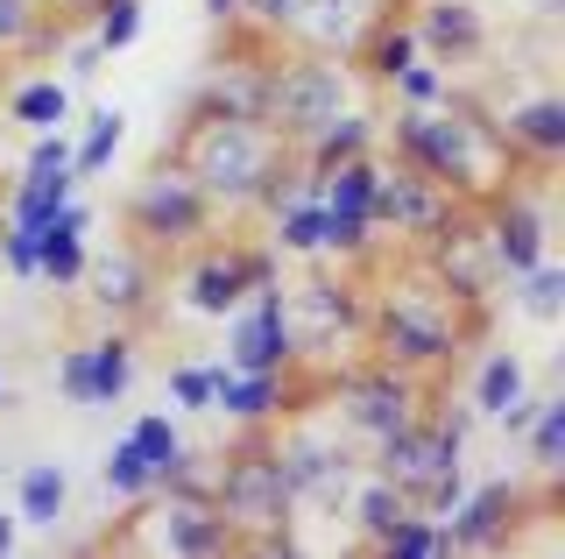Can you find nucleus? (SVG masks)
Masks as SVG:
<instances>
[{"label":"nucleus","instance_id":"obj_1","mask_svg":"<svg viewBox=\"0 0 565 559\" xmlns=\"http://www.w3.org/2000/svg\"><path fill=\"white\" fill-rule=\"evenodd\" d=\"M367 291V355L424 382L431 397H446L467 355L488 340V305H459L417 255H382L375 270H361Z\"/></svg>","mask_w":565,"mask_h":559},{"label":"nucleus","instance_id":"obj_2","mask_svg":"<svg viewBox=\"0 0 565 559\" xmlns=\"http://www.w3.org/2000/svg\"><path fill=\"white\" fill-rule=\"evenodd\" d=\"M375 143L396 156V164L424 170L431 184H446L459 205H488L502 184H516V156L494 135V107L481 93H452L438 107H396L375 120Z\"/></svg>","mask_w":565,"mask_h":559},{"label":"nucleus","instance_id":"obj_3","mask_svg":"<svg viewBox=\"0 0 565 559\" xmlns=\"http://www.w3.org/2000/svg\"><path fill=\"white\" fill-rule=\"evenodd\" d=\"M156 156H170L177 170H191L199 191L220 205L226 220H247L255 199H262V184L297 164V149L282 143L262 114L220 107V99H205V93H191V107L170 120V135H163Z\"/></svg>","mask_w":565,"mask_h":559},{"label":"nucleus","instance_id":"obj_4","mask_svg":"<svg viewBox=\"0 0 565 559\" xmlns=\"http://www.w3.org/2000/svg\"><path fill=\"white\" fill-rule=\"evenodd\" d=\"M212 510L234 524V552H297V503L269 425H234V440L212 453Z\"/></svg>","mask_w":565,"mask_h":559},{"label":"nucleus","instance_id":"obj_5","mask_svg":"<svg viewBox=\"0 0 565 559\" xmlns=\"http://www.w3.org/2000/svg\"><path fill=\"white\" fill-rule=\"evenodd\" d=\"M282 319H290L297 369L340 376L347 361L367 355V291H361V270H340V262L318 255L305 276L282 284Z\"/></svg>","mask_w":565,"mask_h":559},{"label":"nucleus","instance_id":"obj_6","mask_svg":"<svg viewBox=\"0 0 565 559\" xmlns=\"http://www.w3.org/2000/svg\"><path fill=\"white\" fill-rule=\"evenodd\" d=\"M226 213L199 191L191 170H177L170 156H149V170L128 184V199H120V241H135L141 255H156L170 270L177 255H191L205 234H220Z\"/></svg>","mask_w":565,"mask_h":559},{"label":"nucleus","instance_id":"obj_7","mask_svg":"<svg viewBox=\"0 0 565 559\" xmlns=\"http://www.w3.org/2000/svg\"><path fill=\"white\" fill-rule=\"evenodd\" d=\"M353 107V64L340 57H318V50H276V64L262 72V99L255 114L269 120L290 149H305L318 128H326L332 114Z\"/></svg>","mask_w":565,"mask_h":559},{"label":"nucleus","instance_id":"obj_8","mask_svg":"<svg viewBox=\"0 0 565 559\" xmlns=\"http://www.w3.org/2000/svg\"><path fill=\"white\" fill-rule=\"evenodd\" d=\"M276 440V467L290 482V503L297 510H347L353 482H361V453L340 425H326V404L318 411H297V418H276L269 425Z\"/></svg>","mask_w":565,"mask_h":559},{"label":"nucleus","instance_id":"obj_9","mask_svg":"<svg viewBox=\"0 0 565 559\" xmlns=\"http://www.w3.org/2000/svg\"><path fill=\"white\" fill-rule=\"evenodd\" d=\"M170 276H177V305H184V312H199V319H226L247 291L276 284L282 255L269 249V241H255V234H226V226H220V234H205L191 255H177Z\"/></svg>","mask_w":565,"mask_h":559},{"label":"nucleus","instance_id":"obj_10","mask_svg":"<svg viewBox=\"0 0 565 559\" xmlns=\"http://www.w3.org/2000/svg\"><path fill=\"white\" fill-rule=\"evenodd\" d=\"M99 552H191V559H220L234 552V524L212 510V496H170V488H149V496L128 503V524H114L106 538H93Z\"/></svg>","mask_w":565,"mask_h":559},{"label":"nucleus","instance_id":"obj_11","mask_svg":"<svg viewBox=\"0 0 565 559\" xmlns=\"http://www.w3.org/2000/svg\"><path fill=\"white\" fill-rule=\"evenodd\" d=\"M424 404H431V390H424V382H411L403 369H388V361H375V355L347 361V369L326 382V411H332V425H340L353 446L388 440V432L411 425Z\"/></svg>","mask_w":565,"mask_h":559},{"label":"nucleus","instance_id":"obj_12","mask_svg":"<svg viewBox=\"0 0 565 559\" xmlns=\"http://www.w3.org/2000/svg\"><path fill=\"white\" fill-rule=\"evenodd\" d=\"M565 496H558V467H544V488L530 482H481L459 496V510L446 517V538L452 552H509L523 538L530 517H558Z\"/></svg>","mask_w":565,"mask_h":559},{"label":"nucleus","instance_id":"obj_13","mask_svg":"<svg viewBox=\"0 0 565 559\" xmlns=\"http://www.w3.org/2000/svg\"><path fill=\"white\" fill-rule=\"evenodd\" d=\"M459 213V199L446 184H431L424 170L396 164V156L382 149V170H375V199H367V220H375V234L388 241V255H417L424 241L438 234Z\"/></svg>","mask_w":565,"mask_h":559},{"label":"nucleus","instance_id":"obj_14","mask_svg":"<svg viewBox=\"0 0 565 559\" xmlns=\"http://www.w3.org/2000/svg\"><path fill=\"white\" fill-rule=\"evenodd\" d=\"M78 291L106 326H149L156 305H163V291H170V270L156 255H141L135 241H114L106 255H85Z\"/></svg>","mask_w":565,"mask_h":559},{"label":"nucleus","instance_id":"obj_15","mask_svg":"<svg viewBox=\"0 0 565 559\" xmlns=\"http://www.w3.org/2000/svg\"><path fill=\"white\" fill-rule=\"evenodd\" d=\"M481 213V234H488V255H494V276H523L530 262L552 255V220H544V199H537V178H516L502 184L488 205H473Z\"/></svg>","mask_w":565,"mask_h":559},{"label":"nucleus","instance_id":"obj_16","mask_svg":"<svg viewBox=\"0 0 565 559\" xmlns=\"http://www.w3.org/2000/svg\"><path fill=\"white\" fill-rule=\"evenodd\" d=\"M417 262L452 291L459 305H488V312H494L502 276H494V255H488V234H481V213H473V205H459V213L417 249Z\"/></svg>","mask_w":565,"mask_h":559},{"label":"nucleus","instance_id":"obj_17","mask_svg":"<svg viewBox=\"0 0 565 559\" xmlns=\"http://www.w3.org/2000/svg\"><path fill=\"white\" fill-rule=\"evenodd\" d=\"M488 107H494V99H488ZM494 135H502V149L516 156L523 178L544 184V178L565 164V99L552 93V85H537V93L494 107Z\"/></svg>","mask_w":565,"mask_h":559},{"label":"nucleus","instance_id":"obj_18","mask_svg":"<svg viewBox=\"0 0 565 559\" xmlns=\"http://www.w3.org/2000/svg\"><path fill=\"white\" fill-rule=\"evenodd\" d=\"M297 347H290V319H282V276L226 312V369H290Z\"/></svg>","mask_w":565,"mask_h":559},{"label":"nucleus","instance_id":"obj_19","mask_svg":"<svg viewBox=\"0 0 565 559\" xmlns=\"http://www.w3.org/2000/svg\"><path fill=\"white\" fill-rule=\"evenodd\" d=\"M411 29H417V50L431 64H488L494 50V29H488V8L481 0H411Z\"/></svg>","mask_w":565,"mask_h":559},{"label":"nucleus","instance_id":"obj_20","mask_svg":"<svg viewBox=\"0 0 565 559\" xmlns=\"http://www.w3.org/2000/svg\"><path fill=\"white\" fill-rule=\"evenodd\" d=\"M71 29H85L78 8H50V0H0V78L22 64H50Z\"/></svg>","mask_w":565,"mask_h":559},{"label":"nucleus","instance_id":"obj_21","mask_svg":"<svg viewBox=\"0 0 565 559\" xmlns=\"http://www.w3.org/2000/svg\"><path fill=\"white\" fill-rule=\"evenodd\" d=\"M382 8H388V0H305L297 22H290V43L297 50H318V57L353 64V50H361V36L375 29Z\"/></svg>","mask_w":565,"mask_h":559},{"label":"nucleus","instance_id":"obj_22","mask_svg":"<svg viewBox=\"0 0 565 559\" xmlns=\"http://www.w3.org/2000/svg\"><path fill=\"white\" fill-rule=\"evenodd\" d=\"M212 411H226V425H276L290 418V369H226L220 361V390H212Z\"/></svg>","mask_w":565,"mask_h":559},{"label":"nucleus","instance_id":"obj_23","mask_svg":"<svg viewBox=\"0 0 565 559\" xmlns=\"http://www.w3.org/2000/svg\"><path fill=\"white\" fill-rule=\"evenodd\" d=\"M467 411L473 418H494L502 404H516V397L530 390V361L516 355V347H481V355H467Z\"/></svg>","mask_w":565,"mask_h":559},{"label":"nucleus","instance_id":"obj_24","mask_svg":"<svg viewBox=\"0 0 565 559\" xmlns=\"http://www.w3.org/2000/svg\"><path fill=\"white\" fill-rule=\"evenodd\" d=\"M0 114L14 128L43 135V128H71V85L57 72H29V78H8L0 85Z\"/></svg>","mask_w":565,"mask_h":559},{"label":"nucleus","instance_id":"obj_25","mask_svg":"<svg viewBox=\"0 0 565 559\" xmlns=\"http://www.w3.org/2000/svg\"><path fill=\"white\" fill-rule=\"evenodd\" d=\"M85 347H93V397H85V411L120 404V397L135 390V361H141L135 326H106V334H99V340H85Z\"/></svg>","mask_w":565,"mask_h":559},{"label":"nucleus","instance_id":"obj_26","mask_svg":"<svg viewBox=\"0 0 565 559\" xmlns=\"http://www.w3.org/2000/svg\"><path fill=\"white\" fill-rule=\"evenodd\" d=\"M71 510V475L64 461H29L22 475H14V517L29 524V531H57Z\"/></svg>","mask_w":565,"mask_h":559},{"label":"nucleus","instance_id":"obj_27","mask_svg":"<svg viewBox=\"0 0 565 559\" xmlns=\"http://www.w3.org/2000/svg\"><path fill=\"white\" fill-rule=\"evenodd\" d=\"M347 517H353V531H361V552H382V538L411 517V503H403L396 482H382L375 467H361V482H353V496H347Z\"/></svg>","mask_w":565,"mask_h":559},{"label":"nucleus","instance_id":"obj_28","mask_svg":"<svg viewBox=\"0 0 565 559\" xmlns=\"http://www.w3.org/2000/svg\"><path fill=\"white\" fill-rule=\"evenodd\" d=\"M262 241H269L282 262H318V255H326V205H318L311 191L290 199L276 220H262Z\"/></svg>","mask_w":565,"mask_h":559},{"label":"nucleus","instance_id":"obj_29","mask_svg":"<svg viewBox=\"0 0 565 559\" xmlns=\"http://www.w3.org/2000/svg\"><path fill=\"white\" fill-rule=\"evenodd\" d=\"M375 120L382 114H361V107H347V114H332L326 128L311 135L305 149V170H332V164H347V156H361V149H375Z\"/></svg>","mask_w":565,"mask_h":559},{"label":"nucleus","instance_id":"obj_30","mask_svg":"<svg viewBox=\"0 0 565 559\" xmlns=\"http://www.w3.org/2000/svg\"><path fill=\"white\" fill-rule=\"evenodd\" d=\"M71 191H78L71 170H22V178L8 184V226H29V234H35V226L71 199Z\"/></svg>","mask_w":565,"mask_h":559},{"label":"nucleus","instance_id":"obj_31","mask_svg":"<svg viewBox=\"0 0 565 559\" xmlns=\"http://www.w3.org/2000/svg\"><path fill=\"white\" fill-rule=\"evenodd\" d=\"M509 291H516V312L530 326H558L565 319V262H530L523 276H509Z\"/></svg>","mask_w":565,"mask_h":559},{"label":"nucleus","instance_id":"obj_32","mask_svg":"<svg viewBox=\"0 0 565 559\" xmlns=\"http://www.w3.org/2000/svg\"><path fill=\"white\" fill-rule=\"evenodd\" d=\"M120 143H128V114H120V107H99L93 120H85V135H78V143H71V178H99V170L106 164H114V149Z\"/></svg>","mask_w":565,"mask_h":559},{"label":"nucleus","instance_id":"obj_33","mask_svg":"<svg viewBox=\"0 0 565 559\" xmlns=\"http://www.w3.org/2000/svg\"><path fill=\"white\" fill-rule=\"evenodd\" d=\"M85 234H64V226H43L35 234V276H43L50 291H78V276H85Z\"/></svg>","mask_w":565,"mask_h":559},{"label":"nucleus","instance_id":"obj_34","mask_svg":"<svg viewBox=\"0 0 565 559\" xmlns=\"http://www.w3.org/2000/svg\"><path fill=\"white\" fill-rule=\"evenodd\" d=\"M523 446H530V467H565V390H537V411L523 425Z\"/></svg>","mask_w":565,"mask_h":559},{"label":"nucleus","instance_id":"obj_35","mask_svg":"<svg viewBox=\"0 0 565 559\" xmlns=\"http://www.w3.org/2000/svg\"><path fill=\"white\" fill-rule=\"evenodd\" d=\"M85 36H93L106 57H120L135 36H141V0H85Z\"/></svg>","mask_w":565,"mask_h":559},{"label":"nucleus","instance_id":"obj_36","mask_svg":"<svg viewBox=\"0 0 565 559\" xmlns=\"http://www.w3.org/2000/svg\"><path fill=\"white\" fill-rule=\"evenodd\" d=\"M446 93H452V72H446V64L411 57L396 78H388V93H382V99H388V107H438Z\"/></svg>","mask_w":565,"mask_h":559},{"label":"nucleus","instance_id":"obj_37","mask_svg":"<svg viewBox=\"0 0 565 559\" xmlns=\"http://www.w3.org/2000/svg\"><path fill=\"white\" fill-rule=\"evenodd\" d=\"M99 482H106V496L135 503V496H149V488H156V467L141 461V446H135V440H114V453L99 461Z\"/></svg>","mask_w":565,"mask_h":559},{"label":"nucleus","instance_id":"obj_38","mask_svg":"<svg viewBox=\"0 0 565 559\" xmlns=\"http://www.w3.org/2000/svg\"><path fill=\"white\" fill-rule=\"evenodd\" d=\"M446 552H452L446 524H438V517H417V510L382 538V559H446Z\"/></svg>","mask_w":565,"mask_h":559},{"label":"nucleus","instance_id":"obj_39","mask_svg":"<svg viewBox=\"0 0 565 559\" xmlns=\"http://www.w3.org/2000/svg\"><path fill=\"white\" fill-rule=\"evenodd\" d=\"M128 440L141 446V461H149L156 475H163V467L177 461V453H184V432H177V418H170V411H149V418H135V425H128Z\"/></svg>","mask_w":565,"mask_h":559},{"label":"nucleus","instance_id":"obj_40","mask_svg":"<svg viewBox=\"0 0 565 559\" xmlns=\"http://www.w3.org/2000/svg\"><path fill=\"white\" fill-rule=\"evenodd\" d=\"M212 390H220V361H177L170 369V404L177 411H212Z\"/></svg>","mask_w":565,"mask_h":559},{"label":"nucleus","instance_id":"obj_41","mask_svg":"<svg viewBox=\"0 0 565 559\" xmlns=\"http://www.w3.org/2000/svg\"><path fill=\"white\" fill-rule=\"evenodd\" d=\"M57 390H64V404L85 411V397H93V347H85V340L57 355Z\"/></svg>","mask_w":565,"mask_h":559},{"label":"nucleus","instance_id":"obj_42","mask_svg":"<svg viewBox=\"0 0 565 559\" xmlns=\"http://www.w3.org/2000/svg\"><path fill=\"white\" fill-rule=\"evenodd\" d=\"M459 496H467V461H459V467H446V475H438L431 488H424V496H417V517H438V524H446V517L459 510Z\"/></svg>","mask_w":565,"mask_h":559},{"label":"nucleus","instance_id":"obj_43","mask_svg":"<svg viewBox=\"0 0 565 559\" xmlns=\"http://www.w3.org/2000/svg\"><path fill=\"white\" fill-rule=\"evenodd\" d=\"M0 270H8L14 284H35V234L29 226H8V234H0Z\"/></svg>","mask_w":565,"mask_h":559},{"label":"nucleus","instance_id":"obj_44","mask_svg":"<svg viewBox=\"0 0 565 559\" xmlns=\"http://www.w3.org/2000/svg\"><path fill=\"white\" fill-rule=\"evenodd\" d=\"M297 8H305V0H247V22H255V29H269V36H282V43H290V22H297Z\"/></svg>","mask_w":565,"mask_h":559},{"label":"nucleus","instance_id":"obj_45","mask_svg":"<svg viewBox=\"0 0 565 559\" xmlns=\"http://www.w3.org/2000/svg\"><path fill=\"white\" fill-rule=\"evenodd\" d=\"M22 170H71V135H64V128H43V135L29 143V164H22Z\"/></svg>","mask_w":565,"mask_h":559},{"label":"nucleus","instance_id":"obj_46","mask_svg":"<svg viewBox=\"0 0 565 559\" xmlns=\"http://www.w3.org/2000/svg\"><path fill=\"white\" fill-rule=\"evenodd\" d=\"M64 64H71V78H99L106 72V50L85 36V29H71V36H64Z\"/></svg>","mask_w":565,"mask_h":559},{"label":"nucleus","instance_id":"obj_47","mask_svg":"<svg viewBox=\"0 0 565 559\" xmlns=\"http://www.w3.org/2000/svg\"><path fill=\"white\" fill-rule=\"evenodd\" d=\"M14 546H22V517H14V510H0V559H8Z\"/></svg>","mask_w":565,"mask_h":559},{"label":"nucleus","instance_id":"obj_48","mask_svg":"<svg viewBox=\"0 0 565 559\" xmlns=\"http://www.w3.org/2000/svg\"><path fill=\"white\" fill-rule=\"evenodd\" d=\"M247 0H205V22H241Z\"/></svg>","mask_w":565,"mask_h":559},{"label":"nucleus","instance_id":"obj_49","mask_svg":"<svg viewBox=\"0 0 565 559\" xmlns=\"http://www.w3.org/2000/svg\"><path fill=\"white\" fill-rule=\"evenodd\" d=\"M0 234H8V178H0Z\"/></svg>","mask_w":565,"mask_h":559},{"label":"nucleus","instance_id":"obj_50","mask_svg":"<svg viewBox=\"0 0 565 559\" xmlns=\"http://www.w3.org/2000/svg\"><path fill=\"white\" fill-rule=\"evenodd\" d=\"M50 8H85V0H50Z\"/></svg>","mask_w":565,"mask_h":559},{"label":"nucleus","instance_id":"obj_51","mask_svg":"<svg viewBox=\"0 0 565 559\" xmlns=\"http://www.w3.org/2000/svg\"><path fill=\"white\" fill-rule=\"evenodd\" d=\"M0 404H8V376H0Z\"/></svg>","mask_w":565,"mask_h":559},{"label":"nucleus","instance_id":"obj_52","mask_svg":"<svg viewBox=\"0 0 565 559\" xmlns=\"http://www.w3.org/2000/svg\"><path fill=\"white\" fill-rule=\"evenodd\" d=\"M0 85H8V78H0Z\"/></svg>","mask_w":565,"mask_h":559}]
</instances>
